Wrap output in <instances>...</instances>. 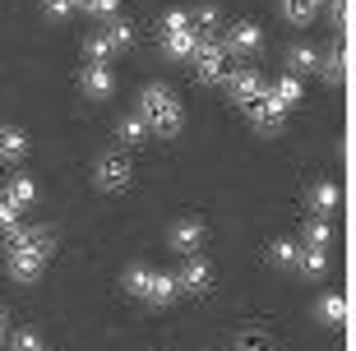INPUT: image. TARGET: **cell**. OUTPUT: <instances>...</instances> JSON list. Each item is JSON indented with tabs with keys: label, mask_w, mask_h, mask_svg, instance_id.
Returning <instances> with one entry per match:
<instances>
[{
	"label": "cell",
	"mask_w": 356,
	"mask_h": 351,
	"mask_svg": "<svg viewBox=\"0 0 356 351\" xmlns=\"http://www.w3.org/2000/svg\"><path fill=\"white\" fill-rule=\"evenodd\" d=\"M268 92H273V97H277L282 106H287V111L305 97V88H301V79H296V74H282L277 83H268Z\"/></svg>",
	"instance_id": "19"
},
{
	"label": "cell",
	"mask_w": 356,
	"mask_h": 351,
	"mask_svg": "<svg viewBox=\"0 0 356 351\" xmlns=\"http://www.w3.org/2000/svg\"><path fill=\"white\" fill-rule=\"evenodd\" d=\"M185 28H190V14L185 10H167L162 14V38H167V33H185Z\"/></svg>",
	"instance_id": "30"
},
{
	"label": "cell",
	"mask_w": 356,
	"mask_h": 351,
	"mask_svg": "<svg viewBox=\"0 0 356 351\" xmlns=\"http://www.w3.org/2000/svg\"><path fill=\"white\" fill-rule=\"evenodd\" d=\"M338 199H343V195H338V185H333V181H319L315 190H310V199H305V204H310V213H315V218H329V213L338 209Z\"/></svg>",
	"instance_id": "15"
},
{
	"label": "cell",
	"mask_w": 356,
	"mask_h": 351,
	"mask_svg": "<svg viewBox=\"0 0 356 351\" xmlns=\"http://www.w3.org/2000/svg\"><path fill=\"white\" fill-rule=\"evenodd\" d=\"M315 314H319V324L343 328V324H347V300H343V296H324V300L315 305Z\"/></svg>",
	"instance_id": "21"
},
{
	"label": "cell",
	"mask_w": 356,
	"mask_h": 351,
	"mask_svg": "<svg viewBox=\"0 0 356 351\" xmlns=\"http://www.w3.org/2000/svg\"><path fill=\"white\" fill-rule=\"evenodd\" d=\"M106 42H111V51H120V47H130L134 42V28L125 24V19H111V24H106V33H102Z\"/></svg>",
	"instance_id": "25"
},
{
	"label": "cell",
	"mask_w": 356,
	"mask_h": 351,
	"mask_svg": "<svg viewBox=\"0 0 356 351\" xmlns=\"http://www.w3.org/2000/svg\"><path fill=\"white\" fill-rule=\"evenodd\" d=\"M70 5L74 10H88V14H106V19L116 14V0H70Z\"/></svg>",
	"instance_id": "32"
},
{
	"label": "cell",
	"mask_w": 356,
	"mask_h": 351,
	"mask_svg": "<svg viewBox=\"0 0 356 351\" xmlns=\"http://www.w3.org/2000/svg\"><path fill=\"white\" fill-rule=\"evenodd\" d=\"M315 5H333V0H315Z\"/></svg>",
	"instance_id": "36"
},
{
	"label": "cell",
	"mask_w": 356,
	"mask_h": 351,
	"mask_svg": "<svg viewBox=\"0 0 356 351\" xmlns=\"http://www.w3.org/2000/svg\"><path fill=\"white\" fill-rule=\"evenodd\" d=\"M190 28H195L199 38H213V33L222 28V10H218V5H199V10L190 14Z\"/></svg>",
	"instance_id": "18"
},
{
	"label": "cell",
	"mask_w": 356,
	"mask_h": 351,
	"mask_svg": "<svg viewBox=\"0 0 356 351\" xmlns=\"http://www.w3.org/2000/svg\"><path fill=\"white\" fill-rule=\"evenodd\" d=\"M190 65H195V79L199 83H222L227 79V51H222V42H213V38H199L195 56H190Z\"/></svg>",
	"instance_id": "2"
},
{
	"label": "cell",
	"mask_w": 356,
	"mask_h": 351,
	"mask_svg": "<svg viewBox=\"0 0 356 351\" xmlns=\"http://www.w3.org/2000/svg\"><path fill=\"white\" fill-rule=\"evenodd\" d=\"M5 268H10V277H19V282H38L47 259L33 254V250H10V254H5Z\"/></svg>",
	"instance_id": "9"
},
{
	"label": "cell",
	"mask_w": 356,
	"mask_h": 351,
	"mask_svg": "<svg viewBox=\"0 0 356 351\" xmlns=\"http://www.w3.org/2000/svg\"><path fill=\"white\" fill-rule=\"evenodd\" d=\"M130 162L120 153H106V157H97V167H92V185L97 190H106V195H120V190H130Z\"/></svg>",
	"instance_id": "3"
},
{
	"label": "cell",
	"mask_w": 356,
	"mask_h": 351,
	"mask_svg": "<svg viewBox=\"0 0 356 351\" xmlns=\"http://www.w3.org/2000/svg\"><path fill=\"white\" fill-rule=\"evenodd\" d=\"M139 120H144L148 134H158V139H172V134H181L185 116H181L176 92L162 88V83H148V88L139 92Z\"/></svg>",
	"instance_id": "1"
},
{
	"label": "cell",
	"mask_w": 356,
	"mask_h": 351,
	"mask_svg": "<svg viewBox=\"0 0 356 351\" xmlns=\"http://www.w3.org/2000/svg\"><path fill=\"white\" fill-rule=\"evenodd\" d=\"M148 282H153V268H148V263H130V268H125V277H120V286H125L130 296H144Z\"/></svg>",
	"instance_id": "23"
},
{
	"label": "cell",
	"mask_w": 356,
	"mask_h": 351,
	"mask_svg": "<svg viewBox=\"0 0 356 351\" xmlns=\"http://www.w3.org/2000/svg\"><path fill=\"white\" fill-rule=\"evenodd\" d=\"M227 92H232V102L236 106H250L254 97H259V92L268 88L264 79H259V70H250V65H241V70H227Z\"/></svg>",
	"instance_id": "5"
},
{
	"label": "cell",
	"mask_w": 356,
	"mask_h": 351,
	"mask_svg": "<svg viewBox=\"0 0 356 351\" xmlns=\"http://www.w3.org/2000/svg\"><path fill=\"white\" fill-rule=\"evenodd\" d=\"M176 277V291H185V296H204L213 286V268L199 254H185V263H181V273H172Z\"/></svg>",
	"instance_id": "6"
},
{
	"label": "cell",
	"mask_w": 356,
	"mask_h": 351,
	"mask_svg": "<svg viewBox=\"0 0 356 351\" xmlns=\"http://www.w3.org/2000/svg\"><path fill=\"white\" fill-rule=\"evenodd\" d=\"M28 153V134L14 125H0V162H19Z\"/></svg>",
	"instance_id": "17"
},
{
	"label": "cell",
	"mask_w": 356,
	"mask_h": 351,
	"mask_svg": "<svg viewBox=\"0 0 356 351\" xmlns=\"http://www.w3.org/2000/svg\"><path fill=\"white\" fill-rule=\"evenodd\" d=\"M195 47H199L195 28H185V33H167V38H162V56H172V60H190Z\"/></svg>",
	"instance_id": "12"
},
{
	"label": "cell",
	"mask_w": 356,
	"mask_h": 351,
	"mask_svg": "<svg viewBox=\"0 0 356 351\" xmlns=\"http://www.w3.org/2000/svg\"><path fill=\"white\" fill-rule=\"evenodd\" d=\"M42 14L56 19V24H65L70 14H74V5H70V0H42Z\"/></svg>",
	"instance_id": "31"
},
{
	"label": "cell",
	"mask_w": 356,
	"mask_h": 351,
	"mask_svg": "<svg viewBox=\"0 0 356 351\" xmlns=\"http://www.w3.org/2000/svg\"><path fill=\"white\" fill-rule=\"evenodd\" d=\"M10 347H14V351H47V342H42L38 333H28V328H24V333H14Z\"/></svg>",
	"instance_id": "33"
},
{
	"label": "cell",
	"mask_w": 356,
	"mask_h": 351,
	"mask_svg": "<svg viewBox=\"0 0 356 351\" xmlns=\"http://www.w3.org/2000/svg\"><path fill=\"white\" fill-rule=\"evenodd\" d=\"M83 56H88V65H106V56H111V42L97 33V38L83 42Z\"/></svg>",
	"instance_id": "29"
},
{
	"label": "cell",
	"mask_w": 356,
	"mask_h": 351,
	"mask_svg": "<svg viewBox=\"0 0 356 351\" xmlns=\"http://www.w3.org/2000/svg\"><path fill=\"white\" fill-rule=\"evenodd\" d=\"M296 240H273V245H268V263H277V268H291V263H296Z\"/></svg>",
	"instance_id": "26"
},
{
	"label": "cell",
	"mask_w": 356,
	"mask_h": 351,
	"mask_svg": "<svg viewBox=\"0 0 356 351\" xmlns=\"http://www.w3.org/2000/svg\"><path fill=\"white\" fill-rule=\"evenodd\" d=\"M315 65H319V51H315V47H301V42H296V47H287V70H291V74H310Z\"/></svg>",
	"instance_id": "22"
},
{
	"label": "cell",
	"mask_w": 356,
	"mask_h": 351,
	"mask_svg": "<svg viewBox=\"0 0 356 351\" xmlns=\"http://www.w3.org/2000/svg\"><path fill=\"white\" fill-rule=\"evenodd\" d=\"M291 268L319 282V277L329 273V250H310V245H301V250H296V263H291Z\"/></svg>",
	"instance_id": "11"
},
{
	"label": "cell",
	"mask_w": 356,
	"mask_h": 351,
	"mask_svg": "<svg viewBox=\"0 0 356 351\" xmlns=\"http://www.w3.org/2000/svg\"><path fill=\"white\" fill-rule=\"evenodd\" d=\"M79 88H83V97H92V102H106V97L116 92V79H111V70H106V65H83Z\"/></svg>",
	"instance_id": "8"
},
{
	"label": "cell",
	"mask_w": 356,
	"mask_h": 351,
	"mask_svg": "<svg viewBox=\"0 0 356 351\" xmlns=\"http://www.w3.org/2000/svg\"><path fill=\"white\" fill-rule=\"evenodd\" d=\"M176 296H181V291H176V277H172V273H158V268H153V282H148L144 300H148V305H172Z\"/></svg>",
	"instance_id": "16"
},
{
	"label": "cell",
	"mask_w": 356,
	"mask_h": 351,
	"mask_svg": "<svg viewBox=\"0 0 356 351\" xmlns=\"http://www.w3.org/2000/svg\"><path fill=\"white\" fill-rule=\"evenodd\" d=\"M0 338H5V310H0Z\"/></svg>",
	"instance_id": "35"
},
{
	"label": "cell",
	"mask_w": 356,
	"mask_h": 351,
	"mask_svg": "<svg viewBox=\"0 0 356 351\" xmlns=\"http://www.w3.org/2000/svg\"><path fill=\"white\" fill-rule=\"evenodd\" d=\"M264 47V33H259V24H232L222 33V51L227 56H250Z\"/></svg>",
	"instance_id": "7"
},
{
	"label": "cell",
	"mask_w": 356,
	"mask_h": 351,
	"mask_svg": "<svg viewBox=\"0 0 356 351\" xmlns=\"http://www.w3.org/2000/svg\"><path fill=\"white\" fill-rule=\"evenodd\" d=\"M167 240H172L176 254H195V250L204 245V227H199L195 218H181V222L172 227V236H167Z\"/></svg>",
	"instance_id": "10"
},
{
	"label": "cell",
	"mask_w": 356,
	"mask_h": 351,
	"mask_svg": "<svg viewBox=\"0 0 356 351\" xmlns=\"http://www.w3.org/2000/svg\"><path fill=\"white\" fill-rule=\"evenodd\" d=\"M315 70L329 79V83H343V79H347V47H343V42H338V47H329V51L319 56Z\"/></svg>",
	"instance_id": "13"
},
{
	"label": "cell",
	"mask_w": 356,
	"mask_h": 351,
	"mask_svg": "<svg viewBox=\"0 0 356 351\" xmlns=\"http://www.w3.org/2000/svg\"><path fill=\"white\" fill-rule=\"evenodd\" d=\"M5 199H10L14 209L38 204V181H33V176H10V181H5Z\"/></svg>",
	"instance_id": "14"
},
{
	"label": "cell",
	"mask_w": 356,
	"mask_h": 351,
	"mask_svg": "<svg viewBox=\"0 0 356 351\" xmlns=\"http://www.w3.org/2000/svg\"><path fill=\"white\" fill-rule=\"evenodd\" d=\"M301 245H310V250H329V245H333V227H329V218H315V222H305V231H301Z\"/></svg>",
	"instance_id": "20"
},
{
	"label": "cell",
	"mask_w": 356,
	"mask_h": 351,
	"mask_svg": "<svg viewBox=\"0 0 356 351\" xmlns=\"http://www.w3.org/2000/svg\"><path fill=\"white\" fill-rule=\"evenodd\" d=\"M19 213H24V209H14L10 199L0 195V231H10V227H19Z\"/></svg>",
	"instance_id": "34"
},
{
	"label": "cell",
	"mask_w": 356,
	"mask_h": 351,
	"mask_svg": "<svg viewBox=\"0 0 356 351\" xmlns=\"http://www.w3.org/2000/svg\"><path fill=\"white\" fill-rule=\"evenodd\" d=\"M236 351H273V342H268V333H259V328H245L236 338Z\"/></svg>",
	"instance_id": "28"
},
{
	"label": "cell",
	"mask_w": 356,
	"mask_h": 351,
	"mask_svg": "<svg viewBox=\"0 0 356 351\" xmlns=\"http://www.w3.org/2000/svg\"><path fill=\"white\" fill-rule=\"evenodd\" d=\"M116 139H120V143H144V139H148V125H144L139 116H125V120L116 125Z\"/></svg>",
	"instance_id": "24"
},
{
	"label": "cell",
	"mask_w": 356,
	"mask_h": 351,
	"mask_svg": "<svg viewBox=\"0 0 356 351\" xmlns=\"http://www.w3.org/2000/svg\"><path fill=\"white\" fill-rule=\"evenodd\" d=\"M315 0H282V14H287L291 24H310V19H315Z\"/></svg>",
	"instance_id": "27"
},
{
	"label": "cell",
	"mask_w": 356,
	"mask_h": 351,
	"mask_svg": "<svg viewBox=\"0 0 356 351\" xmlns=\"http://www.w3.org/2000/svg\"><path fill=\"white\" fill-rule=\"evenodd\" d=\"M245 111H250V125H254L259 134H277V130H282V120H287V106L277 102V97H273L268 88L259 92V97H254V102L245 106Z\"/></svg>",
	"instance_id": "4"
}]
</instances>
